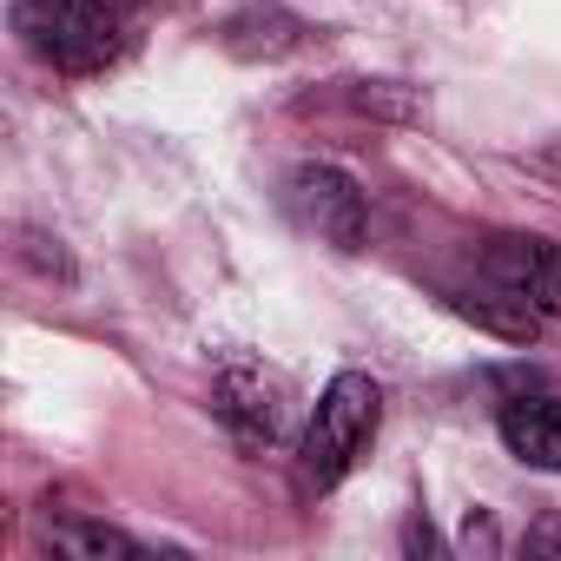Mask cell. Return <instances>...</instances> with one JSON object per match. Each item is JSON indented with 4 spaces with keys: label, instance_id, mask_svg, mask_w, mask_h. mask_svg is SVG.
<instances>
[{
    "label": "cell",
    "instance_id": "1",
    "mask_svg": "<svg viewBox=\"0 0 561 561\" xmlns=\"http://www.w3.org/2000/svg\"><path fill=\"white\" fill-rule=\"evenodd\" d=\"M377 423H383V390H377V377L337 370V377L324 383L311 423H305V443H298V489H305V495H331V489L357 469V456L370 449Z\"/></svg>",
    "mask_w": 561,
    "mask_h": 561
},
{
    "label": "cell",
    "instance_id": "2",
    "mask_svg": "<svg viewBox=\"0 0 561 561\" xmlns=\"http://www.w3.org/2000/svg\"><path fill=\"white\" fill-rule=\"evenodd\" d=\"M21 34L54 73H100L119 54L106 0H21Z\"/></svg>",
    "mask_w": 561,
    "mask_h": 561
},
{
    "label": "cell",
    "instance_id": "3",
    "mask_svg": "<svg viewBox=\"0 0 561 561\" xmlns=\"http://www.w3.org/2000/svg\"><path fill=\"white\" fill-rule=\"evenodd\" d=\"M482 277H489V285H502V291H515L522 305H535L541 318L561 324V244L522 238V231L489 238V244H482Z\"/></svg>",
    "mask_w": 561,
    "mask_h": 561
},
{
    "label": "cell",
    "instance_id": "4",
    "mask_svg": "<svg viewBox=\"0 0 561 561\" xmlns=\"http://www.w3.org/2000/svg\"><path fill=\"white\" fill-rule=\"evenodd\" d=\"M211 403H218V423L244 443V449H271L277 443V430H285V377H271V370H257V364H231L225 377H218V390H211Z\"/></svg>",
    "mask_w": 561,
    "mask_h": 561
},
{
    "label": "cell",
    "instance_id": "5",
    "mask_svg": "<svg viewBox=\"0 0 561 561\" xmlns=\"http://www.w3.org/2000/svg\"><path fill=\"white\" fill-rule=\"evenodd\" d=\"M291 205L305 211V225H311L324 244L364 251V238H370V205H364V192H357L337 165H305V172L291 179Z\"/></svg>",
    "mask_w": 561,
    "mask_h": 561
},
{
    "label": "cell",
    "instance_id": "6",
    "mask_svg": "<svg viewBox=\"0 0 561 561\" xmlns=\"http://www.w3.org/2000/svg\"><path fill=\"white\" fill-rule=\"evenodd\" d=\"M502 449L528 469H554L561 476V397H515L502 403Z\"/></svg>",
    "mask_w": 561,
    "mask_h": 561
},
{
    "label": "cell",
    "instance_id": "7",
    "mask_svg": "<svg viewBox=\"0 0 561 561\" xmlns=\"http://www.w3.org/2000/svg\"><path fill=\"white\" fill-rule=\"evenodd\" d=\"M449 305H456V318L482 324V331H489V337H502V344H535V331L548 324L535 305H522V298H515V291H502V285H489V291H456Z\"/></svg>",
    "mask_w": 561,
    "mask_h": 561
},
{
    "label": "cell",
    "instance_id": "8",
    "mask_svg": "<svg viewBox=\"0 0 561 561\" xmlns=\"http://www.w3.org/2000/svg\"><path fill=\"white\" fill-rule=\"evenodd\" d=\"M54 548H60V554H80V561L139 554V541H133V535H119V528H106V522H60V528H54Z\"/></svg>",
    "mask_w": 561,
    "mask_h": 561
}]
</instances>
